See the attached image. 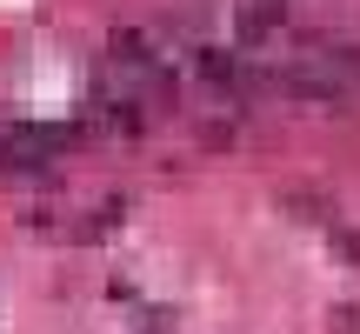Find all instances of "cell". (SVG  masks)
<instances>
[{
  "label": "cell",
  "instance_id": "1",
  "mask_svg": "<svg viewBox=\"0 0 360 334\" xmlns=\"http://www.w3.org/2000/svg\"><path fill=\"white\" fill-rule=\"evenodd\" d=\"M340 247H347V261H360V234H340Z\"/></svg>",
  "mask_w": 360,
  "mask_h": 334
}]
</instances>
